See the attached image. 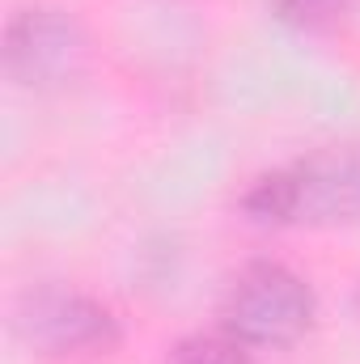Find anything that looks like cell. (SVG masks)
I'll return each mask as SVG.
<instances>
[{
  "mask_svg": "<svg viewBox=\"0 0 360 364\" xmlns=\"http://www.w3.org/2000/svg\"><path fill=\"white\" fill-rule=\"evenodd\" d=\"M242 208L271 225H352L360 220V144L322 149L255 178Z\"/></svg>",
  "mask_w": 360,
  "mask_h": 364,
  "instance_id": "cell-1",
  "label": "cell"
},
{
  "mask_svg": "<svg viewBox=\"0 0 360 364\" xmlns=\"http://www.w3.org/2000/svg\"><path fill=\"white\" fill-rule=\"evenodd\" d=\"M17 331L47 356H85L119 343V322L102 301L55 284L30 288L17 301Z\"/></svg>",
  "mask_w": 360,
  "mask_h": 364,
  "instance_id": "cell-3",
  "label": "cell"
},
{
  "mask_svg": "<svg viewBox=\"0 0 360 364\" xmlns=\"http://www.w3.org/2000/svg\"><path fill=\"white\" fill-rule=\"evenodd\" d=\"M275 17L292 21V26H305V30H318V26H331L348 13V0H271Z\"/></svg>",
  "mask_w": 360,
  "mask_h": 364,
  "instance_id": "cell-6",
  "label": "cell"
},
{
  "mask_svg": "<svg viewBox=\"0 0 360 364\" xmlns=\"http://www.w3.org/2000/svg\"><path fill=\"white\" fill-rule=\"evenodd\" d=\"M170 364H250V352L229 331L225 335H186L174 343Z\"/></svg>",
  "mask_w": 360,
  "mask_h": 364,
  "instance_id": "cell-5",
  "label": "cell"
},
{
  "mask_svg": "<svg viewBox=\"0 0 360 364\" xmlns=\"http://www.w3.org/2000/svg\"><path fill=\"white\" fill-rule=\"evenodd\" d=\"M4 64L30 90H60L85 68V34L60 9H21L4 30Z\"/></svg>",
  "mask_w": 360,
  "mask_h": 364,
  "instance_id": "cell-4",
  "label": "cell"
},
{
  "mask_svg": "<svg viewBox=\"0 0 360 364\" xmlns=\"http://www.w3.org/2000/svg\"><path fill=\"white\" fill-rule=\"evenodd\" d=\"M221 314L246 348H288L314 326V292L284 263H250L229 284Z\"/></svg>",
  "mask_w": 360,
  "mask_h": 364,
  "instance_id": "cell-2",
  "label": "cell"
}]
</instances>
